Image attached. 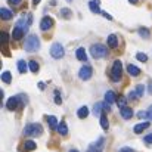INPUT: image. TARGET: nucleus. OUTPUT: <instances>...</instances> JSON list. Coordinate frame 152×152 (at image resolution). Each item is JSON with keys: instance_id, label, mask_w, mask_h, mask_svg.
I'll return each instance as SVG.
<instances>
[{"instance_id": "49", "label": "nucleus", "mask_w": 152, "mask_h": 152, "mask_svg": "<svg viewBox=\"0 0 152 152\" xmlns=\"http://www.w3.org/2000/svg\"><path fill=\"white\" fill-rule=\"evenodd\" d=\"M68 152H78V151H77V149H69Z\"/></svg>"}, {"instance_id": "31", "label": "nucleus", "mask_w": 152, "mask_h": 152, "mask_svg": "<svg viewBox=\"0 0 152 152\" xmlns=\"http://www.w3.org/2000/svg\"><path fill=\"white\" fill-rule=\"evenodd\" d=\"M7 42H9V36H7V33H1V45H3V48L4 49H7Z\"/></svg>"}, {"instance_id": "2", "label": "nucleus", "mask_w": 152, "mask_h": 152, "mask_svg": "<svg viewBox=\"0 0 152 152\" xmlns=\"http://www.w3.org/2000/svg\"><path fill=\"white\" fill-rule=\"evenodd\" d=\"M43 133V127L42 124L39 123H31V124H27L25 129H24V136H42Z\"/></svg>"}, {"instance_id": "27", "label": "nucleus", "mask_w": 152, "mask_h": 152, "mask_svg": "<svg viewBox=\"0 0 152 152\" xmlns=\"http://www.w3.org/2000/svg\"><path fill=\"white\" fill-rule=\"evenodd\" d=\"M102 111H103V102H98V103H95V106H93V114L101 117Z\"/></svg>"}, {"instance_id": "21", "label": "nucleus", "mask_w": 152, "mask_h": 152, "mask_svg": "<svg viewBox=\"0 0 152 152\" xmlns=\"http://www.w3.org/2000/svg\"><path fill=\"white\" fill-rule=\"evenodd\" d=\"M36 148H37V145H36V142H34V140H25V143H24V151L25 152L34 151Z\"/></svg>"}, {"instance_id": "28", "label": "nucleus", "mask_w": 152, "mask_h": 152, "mask_svg": "<svg viewBox=\"0 0 152 152\" xmlns=\"http://www.w3.org/2000/svg\"><path fill=\"white\" fill-rule=\"evenodd\" d=\"M1 81L6 83V84H9V83L12 81V74H10L9 71H3V72H1Z\"/></svg>"}, {"instance_id": "46", "label": "nucleus", "mask_w": 152, "mask_h": 152, "mask_svg": "<svg viewBox=\"0 0 152 152\" xmlns=\"http://www.w3.org/2000/svg\"><path fill=\"white\" fill-rule=\"evenodd\" d=\"M148 92H149V93L152 95V80L149 81V89H148Z\"/></svg>"}, {"instance_id": "18", "label": "nucleus", "mask_w": 152, "mask_h": 152, "mask_svg": "<svg viewBox=\"0 0 152 152\" xmlns=\"http://www.w3.org/2000/svg\"><path fill=\"white\" fill-rule=\"evenodd\" d=\"M0 16H1V19H4V21H9V19H12L13 13H12L9 9H6V7H1V9H0Z\"/></svg>"}, {"instance_id": "5", "label": "nucleus", "mask_w": 152, "mask_h": 152, "mask_svg": "<svg viewBox=\"0 0 152 152\" xmlns=\"http://www.w3.org/2000/svg\"><path fill=\"white\" fill-rule=\"evenodd\" d=\"M92 75H93V69H92V66L87 65V64L83 65V66L80 68V71H78V77H80V80H83V81L90 80Z\"/></svg>"}, {"instance_id": "8", "label": "nucleus", "mask_w": 152, "mask_h": 152, "mask_svg": "<svg viewBox=\"0 0 152 152\" xmlns=\"http://www.w3.org/2000/svg\"><path fill=\"white\" fill-rule=\"evenodd\" d=\"M52 27H53V19H52L50 16H45L40 21V30L42 31H48V30H50Z\"/></svg>"}, {"instance_id": "41", "label": "nucleus", "mask_w": 152, "mask_h": 152, "mask_svg": "<svg viewBox=\"0 0 152 152\" xmlns=\"http://www.w3.org/2000/svg\"><path fill=\"white\" fill-rule=\"evenodd\" d=\"M102 15H103V16H105L106 19H109V21H112V16H111V15H109L108 12H105V10H102Z\"/></svg>"}, {"instance_id": "45", "label": "nucleus", "mask_w": 152, "mask_h": 152, "mask_svg": "<svg viewBox=\"0 0 152 152\" xmlns=\"http://www.w3.org/2000/svg\"><path fill=\"white\" fill-rule=\"evenodd\" d=\"M87 152H101V151H98V149H95V148H92V146H90V148H89V151Z\"/></svg>"}, {"instance_id": "39", "label": "nucleus", "mask_w": 152, "mask_h": 152, "mask_svg": "<svg viewBox=\"0 0 152 152\" xmlns=\"http://www.w3.org/2000/svg\"><path fill=\"white\" fill-rule=\"evenodd\" d=\"M137 118H148V111H140V112H137Z\"/></svg>"}, {"instance_id": "22", "label": "nucleus", "mask_w": 152, "mask_h": 152, "mask_svg": "<svg viewBox=\"0 0 152 152\" xmlns=\"http://www.w3.org/2000/svg\"><path fill=\"white\" fill-rule=\"evenodd\" d=\"M137 33H139V36H140L142 39H149V37H151V31H149L146 27H140V28L137 30Z\"/></svg>"}, {"instance_id": "4", "label": "nucleus", "mask_w": 152, "mask_h": 152, "mask_svg": "<svg viewBox=\"0 0 152 152\" xmlns=\"http://www.w3.org/2000/svg\"><path fill=\"white\" fill-rule=\"evenodd\" d=\"M121 74H123V64H121L120 59H115L114 64H112V69H111V80H112L114 83L120 81Z\"/></svg>"}, {"instance_id": "19", "label": "nucleus", "mask_w": 152, "mask_h": 152, "mask_svg": "<svg viewBox=\"0 0 152 152\" xmlns=\"http://www.w3.org/2000/svg\"><path fill=\"white\" fill-rule=\"evenodd\" d=\"M105 102L106 103H114V102H117V96H115V93L112 92V90H108L106 93H105Z\"/></svg>"}, {"instance_id": "30", "label": "nucleus", "mask_w": 152, "mask_h": 152, "mask_svg": "<svg viewBox=\"0 0 152 152\" xmlns=\"http://www.w3.org/2000/svg\"><path fill=\"white\" fill-rule=\"evenodd\" d=\"M103 142H105V139L103 137H99L98 139V142H95L93 145H90L92 148H95V149H98V151H101L102 149V146H103Z\"/></svg>"}, {"instance_id": "29", "label": "nucleus", "mask_w": 152, "mask_h": 152, "mask_svg": "<svg viewBox=\"0 0 152 152\" xmlns=\"http://www.w3.org/2000/svg\"><path fill=\"white\" fill-rule=\"evenodd\" d=\"M101 126L103 130H108L109 129V123H108V118H106V114L105 112H102V115H101Z\"/></svg>"}, {"instance_id": "43", "label": "nucleus", "mask_w": 152, "mask_h": 152, "mask_svg": "<svg viewBox=\"0 0 152 152\" xmlns=\"http://www.w3.org/2000/svg\"><path fill=\"white\" fill-rule=\"evenodd\" d=\"M148 118L152 121V105L149 106V109H148Z\"/></svg>"}, {"instance_id": "6", "label": "nucleus", "mask_w": 152, "mask_h": 152, "mask_svg": "<svg viewBox=\"0 0 152 152\" xmlns=\"http://www.w3.org/2000/svg\"><path fill=\"white\" fill-rule=\"evenodd\" d=\"M33 22V16H31V13H27V16H25V13H24V16H21L19 19H18V22H16V27H19V28H22L25 33L28 31V25Z\"/></svg>"}, {"instance_id": "40", "label": "nucleus", "mask_w": 152, "mask_h": 152, "mask_svg": "<svg viewBox=\"0 0 152 152\" xmlns=\"http://www.w3.org/2000/svg\"><path fill=\"white\" fill-rule=\"evenodd\" d=\"M146 143H152V133L151 134H148V136H145V139H143Z\"/></svg>"}, {"instance_id": "12", "label": "nucleus", "mask_w": 152, "mask_h": 152, "mask_svg": "<svg viewBox=\"0 0 152 152\" xmlns=\"http://www.w3.org/2000/svg\"><path fill=\"white\" fill-rule=\"evenodd\" d=\"M151 126V123L149 121H145V123H139V124H136L134 126V129H133V132L136 133V134H140L143 130H146L148 127Z\"/></svg>"}, {"instance_id": "34", "label": "nucleus", "mask_w": 152, "mask_h": 152, "mask_svg": "<svg viewBox=\"0 0 152 152\" xmlns=\"http://www.w3.org/2000/svg\"><path fill=\"white\" fill-rule=\"evenodd\" d=\"M136 93H137L139 98H142L143 93H145V86H143V84H137V86H136Z\"/></svg>"}, {"instance_id": "13", "label": "nucleus", "mask_w": 152, "mask_h": 152, "mask_svg": "<svg viewBox=\"0 0 152 152\" xmlns=\"http://www.w3.org/2000/svg\"><path fill=\"white\" fill-rule=\"evenodd\" d=\"M127 72H129L132 77H139V75H140V68H137V66L133 65V64H129V65H127Z\"/></svg>"}, {"instance_id": "11", "label": "nucleus", "mask_w": 152, "mask_h": 152, "mask_svg": "<svg viewBox=\"0 0 152 152\" xmlns=\"http://www.w3.org/2000/svg\"><path fill=\"white\" fill-rule=\"evenodd\" d=\"M24 34H25V31H24L22 28H19V27L15 25V28H13V31H12V39L18 42V40H21V39L24 37Z\"/></svg>"}, {"instance_id": "47", "label": "nucleus", "mask_w": 152, "mask_h": 152, "mask_svg": "<svg viewBox=\"0 0 152 152\" xmlns=\"http://www.w3.org/2000/svg\"><path fill=\"white\" fill-rule=\"evenodd\" d=\"M40 1H42V0H33V4H34V6H37Z\"/></svg>"}, {"instance_id": "24", "label": "nucleus", "mask_w": 152, "mask_h": 152, "mask_svg": "<svg viewBox=\"0 0 152 152\" xmlns=\"http://www.w3.org/2000/svg\"><path fill=\"white\" fill-rule=\"evenodd\" d=\"M48 123H49V126H50V129H56L58 130V126H59V123H58V120H56V117L55 115H49L48 117Z\"/></svg>"}, {"instance_id": "17", "label": "nucleus", "mask_w": 152, "mask_h": 152, "mask_svg": "<svg viewBox=\"0 0 152 152\" xmlns=\"http://www.w3.org/2000/svg\"><path fill=\"white\" fill-rule=\"evenodd\" d=\"M89 7L93 13H102L101 7H99V0H90L89 1Z\"/></svg>"}, {"instance_id": "38", "label": "nucleus", "mask_w": 152, "mask_h": 152, "mask_svg": "<svg viewBox=\"0 0 152 152\" xmlns=\"http://www.w3.org/2000/svg\"><path fill=\"white\" fill-rule=\"evenodd\" d=\"M7 3H9L10 6H19V4L22 3V0H7Z\"/></svg>"}, {"instance_id": "37", "label": "nucleus", "mask_w": 152, "mask_h": 152, "mask_svg": "<svg viewBox=\"0 0 152 152\" xmlns=\"http://www.w3.org/2000/svg\"><path fill=\"white\" fill-rule=\"evenodd\" d=\"M18 99H19V102H21V106L27 105V102H28V99H27L25 95H18Z\"/></svg>"}, {"instance_id": "16", "label": "nucleus", "mask_w": 152, "mask_h": 152, "mask_svg": "<svg viewBox=\"0 0 152 152\" xmlns=\"http://www.w3.org/2000/svg\"><path fill=\"white\" fill-rule=\"evenodd\" d=\"M59 16L64 18V19H71V18H72V10H71L69 7H62V9L59 10Z\"/></svg>"}, {"instance_id": "48", "label": "nucleus", "mask_w": 152, "mask_h": 152, "mask_svg": "<svg viewBox=\"0 0 152 152\" xmlns=\"http://www.w3.org/2000/svg\"><path fill=\"white\" fill-rule=\"evenodd\" d=\"M129 1H130V3H133V4H136V3H137L139 0H129Z\"/></svg>"}, {"instance_id": "20", "label": "nucleus", "mask_w": 152, "mask_h": 152, "mask_svg": "<svg viewBox=\"0 0 152 152\" xmlns=\"http://www.w3.org/2000/svg\"><path fill=\"white\" fill-rule=\"evenodd\" d=\"M58 132H59L61 136H66V134H68V126H66L65 121H61V123H59V126H58Z\"/></svg>"}, {"instance_id": "26", "label": "nucleus", "mask_w": 152, "mask_h": 152, "mask_svg": "<svg viewBox=\"0 0 152 152\" xmlns=\"http://www.w3.org/2000/svg\"><path fill=\"white\" fill-rule=\"evenodd\" d=\"M87 115H89V108H87V106H81V108L77 111V117H78V118H81V120H83V118H86Z\"/></svg>"}, {"instance_id": "44", "label": "nucleus", "mask_w": 152, "mask_h": 152, "mask_svg": "<svg viewBox=\"0 0 152 152\" xmlns=\"http://www.w3.org/2000/svg\"><path fill=\"white\" fill-rule=\"evenodd\" d=\"M39 87H40V90H45L46 86H45V83H39Z\"/></svg>"}, {"instance_id": "15", "label": "nucleus", "mask_w": 152, "mask_h": 152, "mask_svg": "<svg viewBox=\"0 0 152 152\" xmlns=\"http://www.w3.org/2000/svg\"><path fill=\"white\" fill-rule=\"evenodd\" d=\"M75 56H77L78 61L87 62V53H86V49H84V48H78V49L75 50Z\"/></svg>"}, {"instance_id": "14", "label": "nucleus", "mask_w": 152, "mask_h": 152, "mask_svg": "<svg viewBox=\"0 0 152 152\" xmlns=\"http://www.w3.org/2000/svg\"><path fill=\"white\" fill-rule=\"evenodd\" d=\"M120 112H121V117L124 118V120H130L132 117H133V109L132 108H129V106H124V108H121L120 109Z\"/></svg>"}, {"instance_id": "25", "label": "nucleus", "mask_w": 152, "mask_h": 152, "mask_svg": "<svg viewBox=\"0 0 152 152\" xmlns=\"http://www.w3.org/2000/svg\"><path fill=\"white\" fill-rule=\"evenodd\" d=\"M27 69H28L27 62H25V61H22V59H19V61H18V71H19L21 74H25V72H27Z\"/></svg>"}, {"instance_id": "42", "label": "nucleus", "mask_w": 152, "mask_h": 152, "mask_svg": "<svg viewBox=\"0 0 152 152\" xmlns=\"http://www.w3.org/2000/svg\"><path fill=\"white\" fill-rule=\"evenodd\" d=\"M120 152H134V151H133L132 148H127V146H126V148H121V149H120Z\"/></svg>"}, {"instance_id": "35", "label": "nucleus", "mask_w": 152, "mask_h": 152, "mask_svg": "<svg viewBox=\"0 0 152 152\" xmlns=\"http://www.w3.org/2000/svg\"><path fill=\"white\" fill-rule=\"evenodd\" d=\"M139 96H137V93H136V90H130L129 92V95H127V99L129 101H136Z\"/></svg>"}, {"instance_id": "50", "label": "nucleus", "mask_w": 152, "mask_h": 152, "mask_svg": "<svg viewBox=\"0 0 152 152\" xmlns=\"http://www.w3.org/2000/svg\"><path fill=\"white\" fill-rule=\"evenodd\" d=\"M66 1H69V3H71V1H72V0H66Z\"/></svg>"}, {"instance_id": "10", "label": "nucleus", "mask_w": 152, "mask_h": 152, "mask_svg": "<svg viewBox=\"0 0 152 152\" xmlns=\"http://www.w3.org/2000/svg\"><path fill=\"white\" fill-rule=\"evenodd\" d=\"M106 45H108V48L115 49V48L118 46V37H117L115 34H109L108 39H106Z\"/></svg>"}, {"instance_id": "32", "label": "nucleus", "mask_w": 152, "mask_h": 152, "mask_svg": "<svg viewBox=\"0 0 152 152\" xmlns=\"http://www.w3.org/2000/svg\"><path fill=\"white\" fill-rule=\"evenodd\" d=\"M126 102H127V99H126L124 96H121V95H120V96H117V103H118V106H120V109L126 106Z\"/></svg>"}, {"instance_id": "33", "label": "nucleus", "mask_w": 152, "mask_h": 152, "mask_svg": "<svg viewBox=\"0 0 152 152\" xmlns=\"http://www.w3.org/2000/svg\"><path fill=\"white\" fill-rule=\"evenodd\" d=\"M136 59L140 61V62H148V55L146 53H136Z\"/></svg>"}, {"instance_id": "1", "label": "nucleus", "mask_w": 152, "mask_h": 152, "mask_svg": "<svg viewBox=\"0 0 152 152\" xmlns=\"http://www.w3.org/2000/svg\"><path fill=\"white\" fill-rule=\"evenodd\" d=\"M24 49L27 52H30V53H34V52L39 50V49H40V39H39V36L30 34V36L27 37V40H25Z\"/></svg>"}, {"instance_id": "23", "label": "nucleus", "mask_w": 152, "mask_h": 152, "mask_svg": "<svg viewBox=\"0 0 152 152\" xmlns=\"http://www.w3.org/2000/svg\"><path fill=\"white\" fill-rule=\"evenodd\" d=\"M28 68H30V71L31 72H39V69H40V65L37 64V61H34V59H31L30 62H28Z\"/></svg>"}, {"instance_id": "3", "label": "nucleus", "mask_w": 152, "mask_h": 152, "mask_svg": "<svg viewBox=\"0 0 152 152\" xmlns=\"http://www.w3.org/2000/svg\"><path fill=\"white\" fill-rule=\"evenodd\" d=\"M90 55L95 58V59H101V58H105L108 55V48L103 46L101 43H96V45H92L90 46Z\"/></svg>"}, {"instance_id": "7", "label": "nucleus", "mask_w": 152, "mask_h": 152, "mask_svg": "<svg viewBox=\"0 0 152 152\" xmlns=\"http://www.w3.org/2000/svg\"><path fill=\"white\" fill-rule=\"evenodd\" d=\"M64 55H65V50H64V46H62L61 43H53V45H52V48H50L52 58L61 59V58H64Z\"/></svg>"}, {"instance_id": "36", "label": "nucleus", "mask_w": 152, "mask_h": 152, "mask_svg": "<svg viewBox=\"0 0 152 152\" xmlns=\"http://www.w3.org/2000/svg\"><path fill=\"white\" fill-rule=\"evenodd\" d=\"M55 103L56 105H61L62 103V98L59 95V90H55Z\"/></svg>"}, {"instance_id": "9", "label": "nucleus", "mask_w": 152, "mask_h": 152, "mask_svg": "<svg viewBox=\"0 0 152 152\" xmlns=\"http://www.w3.org/2000/svg\"><path fill=\"white\" fill-rule=\"evenodd\" d=\"M19 105H21V102L18 99V96H12V98H9L7 102H6V108H7L9 111H15Z\"/></svg>"}]
</instances>
